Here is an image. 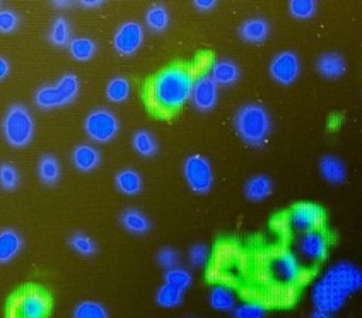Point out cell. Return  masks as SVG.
<instances>
[{
    "label": "cell",
    "instance_id": "cell-11",
    "mask_svg": "<svg viewBox=\"0 0 362 318\" xmlns=\"http://www.w3.org/2000/svg\"><path fill=\"white\" fill-rule=\"evenodd\" d=\"M296 256L301 264H318L327 257L328 240L321 230L307 232L298 236L296 245Z\"/></svg>",
    "mask_w": 362,
    "mask_h": 318
},
{
    "label": "cell",
    "instance_id": "cell-38",
    "mask_svg": "<svg viewBox=\"0 0 362 318\" xmlns=\"http://www.w3.org/2000/svg\"><path fill=\"white\" fill-rule=\"evenodd\" d=\"M188 263L192 266V267H204L206 263H208V259H209V249L206 245H202V243H197V245H192L189 249H188Z\"/></svg>",
    "mask_w": 362,
    "mask_h": 318
},
{
    "label": "cell",
    "instance_id": "cell-44",
    "mask_svg": "<svg viewBox=\"0 0 362 318\" xmlns=\"http://www.w3.org/2000/svg\"><path fill=\"white\" fill-rule=\"evenodd\" d=\"M310 318H335L334 314H329V312H325V311H318V310H314L310 315Z\"/></svg>",
    "mask_w": 362,
    "mask_h": 318
},
{
    "label": "cell",
    "instance_id": "cell-26",
    "mask_svg": "<svg viewBox=\"0 0 362 318\" xmlns=\"http://www.w3.org/2000/svg\"><path fill=\"white\" fill-rule=\"evenodd\" d=\"M144 21L148 30L154 33L164 31L170 24V13L163 4H153L144 14Z\"/></svg>",
    "mask_w": 362,
    "mask_h": 318
},
{
    "label": "cell",
    "instance_id": "cell-24",
    "mask_svg": "<svg viewBox=\"0 0 362 318\" xmlns=\"http://www.w3.org/2000/svg\"><path fill=\"white\" fill-rule=\"evenodd\" d=\"M115 185L119 192L127 196L137 195L143 188V179L140 174L133 168H123L115 175Z\"/></svg>",
    "mask_w": 362,
    "mask_h": 318
},
{
    "label": "cell",
    "instance_id": "cell-6",
    "mask_svg": "<svg viewBox=\"0 0 362 318\" xmlns=\"http://www.w3.org/2000/svg\"><path fill=\"white\" fill-rule=\"evenodd\" d=\"M81 89L79 79L75 73L62 75L55 83L44 85L34 93V103L44 110L66 106L78 96Z\"/></svg>",
    "mask_w": 362,
    "mask_h": 318
},
{
    "label": "cell",
    "instance_id": "cell-41",
    "mask_svg": "<svg viewBox=\"0 0 362 318\" xmlns=\"http://www.w3.org/2000/svg\"><path fill=\"white\" fill-rule=\"evenodd\" d=\"M216 6L215 0H195L194 1V7L199 11H208L212 10Z\"/></svg>",
    "mask_w": 362,
    "mask_h": 318
},
{
    "label": "cell",
    "instance_id": "cell-33",
    "mask_svg": "<svg viewBox=\"0 0 362 318\" xmlns=\"http://www.w3.org/2000/svg\"><path fill=\"white\" fill-rule=\"evenodd\" d=\"M72 318H109V314L98 301L93 300H85L75 305L72 311Z\"/></svg>",
    "mask_w": 362,
    "mask_h": 318
},
{
    "label": "cell",
    "instance_id": "cell-43",
    "mask_svg": "<svg viewBox=\"0 0 362 318\" xmlns=\"http://www.w3.org/2000/svg\"><path fill=\"white\" fill-rule=\"evenodd\" d=\"M82 7H89V8H93V7H100L105 1L102 0H82L79 1Z\"/></svg>",
    "mask_w": 362,
    "mask_h": 318
},
{
    "label": "cell",
    "instance_id": "cell-5",
    "mask_svg": "<svg viewBox=\"0 0 362 318\" xmlns=\"http://www.w3.org/2000/svg\"><path fill=\"white\" fill-rule=\"evenodd\" d=\"M3 137L11 147L21 148L31 143L34 137L35 123L30 110L20 103L10 105L3 116Z\"/></svg>",
    "mask_w": 362,
    "mask_h": 318
},
{
    "label": "cell",
    "instance_id": "cell-42",
    "mask_svg": "<svg viewBox=\"0 0 362 318\" xmlns=\"http://www.w3.org/2000/svg\"><path fill=\"white\" fill-rule=\"evenodd\" d=\"M10 73V64L7 62V59L4 57L0 58V79H6L7 75Z\"/></svg>",
    "mask_w": 362,
    "mask_h": 318
},
{
    "label": "cell",
    "instance_id": "cell-32",
    "mask_svg": "<svg viewBox=\"0 0 362 318\" xmlns=\"http://www.w3.org/2000/svg\"><path fill=\"white\" fill-rule=\"evenodd\" d=\"M68 246L75 253H78L79 256H83V257L93 256L96 253V249H98L95 240L90 236H88V235H85L82 232L72 233L68 237Z\"/></svg>",
    "mask_w": 362,
    "mask_h": 318
},
{
    "label": "cell",
    "instance_id": "cell-28",
    "mask_svg": "<svg viewBox=\"0 0 362 318\" xmlns=\"http://www.w3.org/2000/svg\"><path fill=\"white\" fill-rule=\"evenodd\" d=\"M132 146H133V150L141 157H151L158 151V144L156 137L148 130H144V129L134 131L132 137Z\"/></svg>",
    "mask_w": 362,
    "mask_h": 318
},
{
    "label": "cell",
    "instance_id": "cell-16",
    "mask_svg": "<svg viewBox=\"0 0 362 318\" xmlns=\"http://www.w3.org/2000/svg\"><path fill=\"white\" fill-rule=\"evenodd\" d=\"M318 170L321 177L332 185L344 184L348 174L344 161L334 154L322 155L318 163Z\"/></svg>",
    "mask_w": 362,
    "mask_h": 318
},
{
    "label": "cell",
    "instance_id": "cell-8",
    "mask_svg": "<svg viewBox=\"0 0 362 318\" xmlns=\"http://www.w3.org/2000/svg\"><path fill=\"white\" fill-rule=\"evenodd\" d=\"M182 175L188 188L199 195L208 194L214 185V171L206 157L188 155L182 164Z\"/></svg>",
    "mask_w": 362,
    "mask_h": 318
},
{
    "label": "cell",
    "instance_id": "cell-17",
    "mask_svg": "<svg viewBox=\"0 0 362 318\" xmlns=\"http://www.w3.org/2000/svg\"><path fill=\"white\" fill-rule=\"evenodd\" d=\"M72 164L81 172H90L100 164L99 150L88 143L78 144L72 150Z\"/></svg>",
    "mask_w": 362,
    "mask_h": 318
},
{
    "label": "cell",
    "instance_id": "cell-46",
    "mask_svg": "<svg viewBox=\"0 0 362 318\" xmlns=\"http://www.w3.org/2000/svg\"><path fill=\"white\" fill-rule=\"evenodd\" d=\"M187 318H194V317H187Z\"/></svg>",
    "mask_w": 362,
    "mask_h": 318
},
{
    "label": "cell",
    "instance_id": "cell-15",
    "mask_svg": "<svg viewBox=\"0 0 362 318\" xmlns=\"http://www.w3.org/2000/svg\"><path fill=\"white\" fill-rule=\"evenodd\" d=\"M317 72L327 79H337L346 72V61L338 52H324L317 58Z\"/></svg>",
    "mask_w": 362,
    "mask_h": 318
},
{
    "label": "cell",
    "instance_id": "cell-37",
    "mask_svg": "<svg viewBox=\"0 0 362 318\" xmlns=\"http://www.w3.org/2000/svg\"><path fill=\"white\" fill-rule=\"evenodd\" d=\"M18 182H20V175L17 168L10 163H3L0 165V184L3 189L11 191L17 188Z\"/></svg>",
    "mask_w": 362,
    "mask_h": 318
},
{
    "label": "cell",
    "instance_id": "cell-36",
    "mask_svg": "<svg viewBox=\"0 0 362 318\" xmlns=\"http://www.w3.org/2000/svg\"><path fill=\"white\" fill-rule=\"evenodd\" d=\"M317 11V3L314 0H291L288 1V13L298 20L311 18Z\"/></svg>",
    "mask_w": 362,
    "mask_h": 318
},
{
    "label": "cell",
    "instance_id": "cell-30",
    "mask_svg": "<svg viewBox=\"0 0 362 318\" xmlns=\"http://www.w3.org/2000/svg\"><path fill=\"white\" fill-rule=\"evenodd\" d=\"M48 40L52 45L64 48L68 47L69 42L72 41L71 38V28H69V23L65 17H57L52 21L51 30L48 33Z\"/></svg>",
    "mask_w": 362,
    "mask_h": 318
},
{
    "label": "cell",
    "instance_id": "cell-21",
    "mask_svg": "<svg viewBox=\"0 0 362 318\" xmlns=\"http://www.w3.org/2000/svg\"><path fill=\"white\" fill-rule=\"evenodd\" d=\"M243 192L245 196L252 202L264 201L273 192V181L264 174H256L245 182Z\"/></svg>",
    "mask_w": 362,
    "mask_h": 318
},
{
    "label": "cell",
    "instance_id": "cell-10",
    "mask_svg": "<svg viewBox=\"0 0 362 318\" xmlns=\"http://www.w3.org/2000/svg\"><path fill=\"white\" fill-rule=\"evenodd\" d=\"M325 222L324 209L314 202H298L287 213V226L303 235L313 230H321Z\"/></svg>",
    "mask_w": 362,
    "mask_h": 318
},
{
    "label": "cell",
    "instance_id": "cell-23",
    "mask_svg": "<svg viewBox=\"0 0 362 318\" xmlns=\"http://www.w3.org/2000/svg\"><path fill=\"white\" fill-rule=\"evenodd\" d=\"M120 225L133 235H146L150 228V219L137 208H127L120 215Z\"/></svg>",
    "mask_w": 362,
    "mask_h": 318
},
{
    "label": "cell",
    "instance_id": "cell-20",
    "mask_svg": "<svg viewBox=\"0 0 362 318\" xmlns=\"http://www.w3.org/2000/svg\"><path fill=\"white\" fill-rule=\"evenodd\" d=\"M23 237L16 229L4 228L0 232V261L3 264L10 263L23 249Z\"/></svg>",
    "mask_w": 362,
    "mask_h": 318
},
{
    "label": "cell",
    "instance_id": "cell-27",
    "mask_svg": "<svg viewBox=\"0 0 362 318\" xmlns=\"http://www.w3.org/2000/svg\"><path fill=\"white\" fill-rule=\"evenodd\" d=\"M71 57L78 62H88L96 52V44L89 37H75L68 45Z\"/></svg>",
    "mask_w": 362,
    "mask_h": 318
},
{
    "label": "cell",
    "instance_id": "cell-4",
    "mask_svg": "<svg viewBox=\"0 0 362 318\" xmlns=\"http://www.w3.org/2000/svg\"><path fill=\"white\" fill-rule=\"evenodd\" d=\"M51 297L38 285H25L13 293L6 305V318H48Z\"/></svg>",
    "mask_w": 362,
    "mask_h": 318
},
{
    "label": "cell",
    "instance_id": "cell-34",
    "mask_svg": "<svg viewBox=\"0 0 362 318\" xmlns=\"http://www.w3.org/2000/svg\"><path fill=\"white\" fill-rule=\"evenodd\" d=\"M164 283H167L181 291H185L192 284V274L185 267L177 266L174 269L164 271Z\"/></svg>",
    "mask_w": 362,
    "mask_h": 318
},
{
    "label": "cell",
    "instance_id": "cell-40",
    "mask_svg": "<svg viewBox=\"0 0 362 318\" xmlns=\"http://www.w3.org/2000/svg\"><path fill=\"white\" fill-rule=\"evenodd\" d=\"M18 23L20 18L14 10L7 7L0 8V31L3 34L13 33L18 27Z\"/></svg>",
    "mask_w": 362,
    "mask_h": 318
},
{
    "label": "cell",
    "instance_id": "cell-18",
    "mask_svg": "<svg viewBox=\"0 0 362 318\" xmlns=\"http://www.w3.org/2000/svg\"><path fill=\"white\" fill-rule=\"evenodd\" d=\"M270 33V24L262 17H252L239 25V35L243 41L259 44L263 42Z\"/></svg>",
    "mask_w": 362,
    "mask_h": 318
},
{
    "label": "cell",
    "instance_id": "cell-3",
    "mask_svg": "<svg viewBox=\"0 0 362 318\" xmlns=\"http://www.w3.org/2000/svg\"><path fill=\"white\" fill-rule=\"evenodd\" d=\"M233 127L247 146L260 147L272 131V119L263 105L245 103L233 116Z\"/></svg>",
    "mask_w": 362,
    "mask_h": 318
},
{
    "label": "cell",
    "instance_id": "cell-39",
    "mask_svg": "<svg viewBox=\"0 0 362 318\" xmlns=\"http://www.w3.org/2000/svg\"><path fill=\"white\" fill-rule=\"evenodd\" d=\"M156 260L158 263L160 267H163L164 270H170V269H174L177 266H180V254L178 252L174 249V247H161L158 252H157V256H156Z\"/></svg>",
    "mask_w": 362,
    "mask_h": 318
},
{
    "label": "cell",
    "instance_id": "cell-7",
    "mask_svg": "<svg viewBox=\"0 0 362 318\" xmlns=\"http://www.w3.org/2000/svg\"><path fill=\"white\" fill-rule=\"evenodd\" d=\"M266 271L274 285L290 288L300 281L303 266L296 253L290 250H279L269 257Z\"/></svg>",
    "mask_w": 362,
    "mask_h": 318
},
{
    "label": "cell",
    "instance_id": "cell-9",
    "mask_svg": "<svg viewBox=\"0 0 362 318\" xmlns=\"http://www.w3.org/2000/svg\"><path fill=\"white\" fill-rule=\"evenodd\" d=\"M86 136L95 143H109L119 133V120L113 112L105 107L93 109L83 122Z\"/></svg>",
    "mask_w": 362,
    "mask_h": 318
},
{
    "label": "cell",
    "instance_id": "cell-25",
    "mask_svg": "<svg viewBox=\"0 0 362 318\" xmlns=\"http://www.w3.org/2000/svg\"><path fill=\"white\" fill-rule=\"evenodd\" d=\"M37 172L42 184L54 185L59 179V174H61L58 158L54 157L52 154H44L38 161Z\"/></svg>",
    "mask_w": 362,
    "mask_h": 318
},
{
    "label": "cell",
    "instance_id": "cell-35",
    "mask_svg": "<svg viewBox=\"0 0 362 318\" xmlns=\"http://www.w3.org/2000/svg\"><path fill=\"white\" fill-rule=\"evenodd\" d=\"M232 318H266V308L260 302H240L232 311Z\"/></svg>",
    "mask_w": 362,
    "mask_h": 318
},
{
    "label": "cell",
    "instance_id": "cell-13",
    "mask_svg": "<svg viewBox=\"0 0 362 318\" xmlns=\"http://www.w3.org/2000/svg\"><path fill=\"white\" fill-rule=\"evenodd\" d=\"M300 71V59L293 51H281L276 54L269 65V73L272 79L283 86L291 85L298 78Z\"/></svg>",
    "mask_w": 362,
    "mask_h": 318
},
{
    "label": "cell",
    "instance_id": "cell-2",
    "mask_svg": "<svg viewBox=\"0 0 362 318\" xmlns=\"http://www.w3.org/2000/svg\"><path fill=\"white\" fill-rule=\"evenodd\" d=\"M362 288V270L351 261H337L314 283L311 301L315 310L338 312L348 297Z\"/></svg>",
    "mask_w": 362,
    "mask_h": 318
},
{
    "label": "cell",
    "instance_id": "cell-29",
    "mask_svg": "<svg viewBox=\"0 0 362 318\" xmlns=\"http://www.w3.org/2000/svg\"><path fill=\"white\" fill-rule=\"evenodd\" d=\"M154 300H156V304L161 308H165V310L177 308L184 300V291H181L167 283H163L157 288Z\"/></svg>",
    "mask_w": 362,
    "mask_h": 318
},
{
    "label": "cell",
    "instance_id": "cell-14",
    "mask_svg": "<svg viewBox=\"0 0 362 318\" xmlns=\"http://www.w3.org/2000/svg\"><path fill=\"white\" fill-rule=\"evenodd\" d=\"M218 83L211 78L209 73H199L195 76L194 89H192V105L201 110H212L218 102Z\"/></svg>",
    "mask_w": 362,
    "mask_h": 318
},
{
    "label": "cell",
    "instance_id": "cell-19",
    "mask_svg": "<svg viewBox=\"0 0 362 318\" xmlns=\"http://www.w3.org/2000/svg\"><path fill=\"white\" fill-rule=\"evenodd\" d=\"M208 302L212 310L219 312H232L238 305L235 291L226 284H215L209 290Z\"/></svg>",
    "mask_w": 362,
    "mask_h": 318
},
{
    "label": "cell",
    "instance_id": "cell-45",
    "mask_svg": "<svg viewBox=\"0 0 362 318\" xmlns=\"http://www.w3.org/2000/svg\"><path fill=\"white\" fill-rule=\"evenodd\" d=\"M52 4L55 7H69L72 4V1H66V0H57V1H52Z\"/></svg>",
    "mask_w": 362,
    "mask_h": 318
},
{
    "label": "cell",
    "instance_id": "cell-12",
    "mask_svg": "<svg viewBox=\"0 0 362 318\" xmlns=\"http://www.w3.org/2000/svg\"><path fill=\"white\" fill-rule=\"evenodd\" d=\"M144 42V28L137 21L120 24L112 38V45L119 55L130 57L136 54Z\"/></svg>",
    "mask_w": 362,
    "mask_h": 318
},
{
    "label": "cell",
    "instance_id": "cell-31",
    "mask_svg": "<svg viewBox=\"0 0 362 318\" xmlns=\"http://www.w3.org/2000/svg\"><path fill=\"white\" fill-rule=\"evenodd\" d=\"M106 98L112 103H123L130 96V82L124 76H116L106 85Z\"/></svg>",
    "mask_w": 362,
    "mask_h": 318
},
{
    "label": "cell",
    "instance_id": "cell-1",
    "mask_svg": "<svg viewBox=\"0 0 362 318\" xmlns=\"http://www.w3.org/2000/svg\"><path fill=\"white\" fill-rule=\"evenodd\" d=\"M195 76L185 65H170L156 73L146 85V105L160 116H171L192 96Z\"/></svg>",
    "mask_w": 362,
    "mask_h": 318
},
{
    "label": "cell",
    "instance_id": "cell-22",
    "mask_svg": "<svg viewBox=\"0 0 362 318\" xmlns=\"http://www.w3.org/2000/svg\"><path fill=\"white\" fill-rule=\"evenodd\" d=\"M209 75L218 85H232L239 79L240 71L233 61L222 58L212 62Z\"/></svg>",
    "mask_w": 362,
    "mask_h": 318
}]
</instances>
